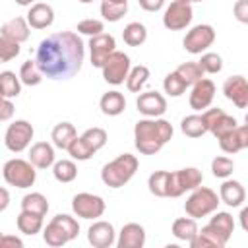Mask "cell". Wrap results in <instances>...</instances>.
Listing matches in <instances>:
<instances>
[{
    "instance_id": "8",
    "label": "cell",
    "mask_w": 248,
    "mask_h": 248,
    "mask_svg": "<svg viewBox=\"0 0 248 248\" xmlns=\"http://www.w3.org/2000/svg\"><path fill=\"white\" fill-rule=\"evenodd\" d=\"M132 64H130V56L122 50H114L107 56V60L101 66L103 72V79L110 85H122L126 81V76L130 72Z\"/></svg>"
},
{
    "instance_id": "18",
    "label": "cell",
    "mask_w": 248,
    "mask_h": 248,
    "mask_svg": "<svg viewBox=\"0 0 248 248\" xmlns=\"http://www.w3.org/2000/svg\"><path fill=\"white\" fill-rule=\"evenodd\" d=\"M223 95L236 107L246 108L248 107V83L244 76H231L223 83Z\"/></svg>"
},
{
    "instance_id": "10",
    "label": "cell",
    "mask_w": 248,
    "mask_h": 248,
    "mask_svg": "<svg viewBox=\"0 0 248 248\" xmlns=\"http://www.w3.org/2000/svg\"><path fill=\"white\" fill-rule=\"evenodd\" d=\"M33 126L31 122L27 120H14L6 134H4V145L12 151V153H21L25 151L29 145H31V140H33Z\"/></svg>"
},
{
    "instance_id": "3",
    "label": "cell",
    "mask_w": 248,
    "mask_h": 248,
    "mask_svg": "<svg viewBox=\"0 0 248 248\" xmlns=\"http://www.w3.org/2000/svg\"><path fill=\"white\" fill-rule=\"evenodd\" d=\"M138 167H140V163H138V157L136 155L122 153L116 159H112L107 165H103V169H101V180L108 188H114V190L116 188H122V186H126L134 178Z\"/></svg>"
},
{
    "instance_id": "15",
    "label": "cell",
    "mask_w": 248,
    "mask_h": 248,
    "mask_svg": "<svg viewBox=\"0 0 248 248\" xmlns=\"http://www.w3.org/2000/svg\"><path fill=\"white\" fill-rule=\"evenodd\" d=\"M87 46H89L91 64H93L95 68H101L103 62L107 60V56L116 50V41H114V37L108 35V33H99V35H95V37L89 39V45H87Z\"/></svg>"
},
{
    "instance_id": "19",
    "label": "cell",
    "mask_w": 248,
    "mask_h": 248,
    "mask_svg": "<svg viewBox=\"0 0 248 248\" xmlns=\"http://www.w3.org/2000/svg\"><path fill=\"white\" fill-rule=\"evenodd\" d=\"M87 242L93 248H110L116 242V232L112 223L108 221H95L87 229Z\"/></svg>"
},
{
    "instance_id": "55",
    "label": "cell",
    "mask_w": 248,
    "mask_h": 248,
    "mask_svg": "<svg viewBox=\"0 0 248 248\" xmlns=\"http://www.w3.org/2000/svg\"><path fill=\"white\" fill-rule=\"evenodd\" d=\"M78 2H81V4H91L93 0H78Z\"/></svg>"
},
{
    "instance_id": "4",
    "label": "cell",
    "mask_w": 248,
    "mask_h": 248,
    "mask_svg": "<svg viewBox=\"0 0 248 248\" xmlns=\"http://www.w3.org/2000/svg\"><path fill=\"white\" fill-rule=\"evenodd\" d=\"M78 234H79L78 219H74L72 215H66V213H58L46 223V227L43 231V240L52 248H60V246L68 244L70 240H74Z\"/></svg>"
},
{
    "instance_id": "1",
    "label": "cell",
    "mask_w": 248,
    "mask_h": 248,
    "mask_svg": "<svg viewBox=\"0 0 248 248\" xmlns=\"http://www.w3.org/2000/svg\"><path fill=\"white\" fill-rule=\"evenodd\" d=\"M85 45L74 31L52 33L43 39L35 52V64L48 79H68L81 70Z\"/></svg>"
},
{
    "instance_id": "17",
    "label": "cell",
    "mask_w": 248,
    "mask_h": 248,
    "mask_svg": "<svg viewBox=\"0 0 248 248\" xmlns=\"http://www.w3.org/2000/svg\"><path fill=\"white\" fill-rule=\"evenodd\" d=\"M136 107H138V112L143 114L145 118H157L165 114L167 99L159 91H145V93H140Z\"/></svg>"
},
{
    "instance_id": "54",
    "label": "cell",
    "mask_w": 248,
    "mask_h": 248,
    "mask_svg": "<svg viewBox=\"0 0 248 248\" xmlns=\"http://www.w3.org/2000/svg\"><path fill=\"white\" fill-rule=\"evenodd\" d=\"M108 2H116V4H128V0H108Z\"/></svg>"
},
{
    "instance_id": "31",
    "label": "cell",
    "mask_w": 248,
    "mask_h": 248,
    "mask_svg": "<svg viewBox=\"0 0 248 248\" xmlns=\"http://www.w3.org/2000/svg\"><path fill=\"white\" fill-rule=\"evenodd\" d=\"M21 209H23V211H29V213H35V215L45 217V215H46V211H48V200H46L41 192L25 194V196L21 198Z\"/></svg>"
},
{
    "instance_id": "52",
    "label": "cell",
    "mask_w": 248,
    "mask_h": 248,
    "mask_svg": "<svg viewBox=\"0 0 248 248\" xmlns=\"http://www.w3.org/2000/svg\"><path fill=\"white\" fill-rule=\"evenodd\" d=\"M246 217H248V207H242V211H240V227H242V231H248Z\"/></svg>"
},
{
    "instance_id": "44",
    "label": "cell",
    "mask_w": 248,
    "mask_h": 248,
    "mask_svg": "<svg viewBox=\"0 0 248 248\" xmlns=\"http://www.w3.org/2000/svg\"><path fill=\"white\" fill-rule=\"evenodd\" d=\"M232 170H234V163L229 157L219 155L211 161V172H213L215 178H229L232 174Z\"/></svg>"
},
{
    "instance_id": "24",
    "label": "cell",
    "mask_w": 248,
    "mask_h": 248,
    "mask_svg": "<svg viewBox=\"0 0 248 248\" xmlns=\"http://www.w3.org/2000/svg\"><path fill=\"white\" fill-rule=\"evenodd\" d=\"M54 159H56L54 147H52L50 143H46V141H37V143L31 145V149H29V159H27V161H29L35 169H48V167L54 165Z\"/></svg>"
},
{
    "instance_id": "11",
    "label": "cell",
    "mask_w": 248,
    "mask_h": 248,
    "mask_svg": "<svg viewBox=\"0 0 248 248\" xmlns=\"http://www.w3.org/2000/svg\"><path fill=\"white\" fill-rule=\"evenodd\" d=\"M215 43V29L207 23H200L194 25L182 39V46L184 50H188L190 54H202L205 52L211 45Z\"/></svg>"
},
{
    "instance_id": "7",
    "label": "cell",
    "mask_w": 248,
    "mask_h": 248,
    "mask_svg": "<svg viewBox=\"0 0 248 248\" xmlns=\"http://www.w3.org/2000/svg\"><path fill=\"white\" fill-rule=\"evenodd\" d=\"M2 176L10 186L31 188L37 180V170L29 161L16 157V159L6 161V165L2 167Z\"/></svg>"
},
{
    "instance_id": "9",
    "label": "cell",
    "mask_w": 248,
    "mask_h": 248,
    "mask_svg": "<svg viewBox=\"0 0 248 248\" xmlns=\"http://www.w3.org/2000/svg\"><path fill=\"white\" fill-rule=\"evenodd\" d=\"M203 182V174L196 167H186L170 172L169 178V198H180L184 192H192Z\"/></svg>"
},
{
    "instance_id": "34",
    "label": "cell",
    "mask_w": 248,
    "mask_h": 248,
    "mask_svg": "<svg viewBox=\"0 0 248 248\" xmlns=\"http://www.w3.org/2000/svg\"><path fill=\"white\" fill-rule=\"evenodd\" d=\"M180 132L188 138H202L207 128H205V122L202 118V114H188L180 120Z\"/></svg>"
},
{
    "instance_id": "2",
    "label": "cell",
    "mask_w": 248,
    "mask_h": 248,
    "mask_svg": "<svg viewBox=\"0 0 248 248\" xmlns=\"http://www.w3.org/2000/svg\"><path fill=\"white\" fill-rule=\"evenodd\" d=\"M172 124L165 118H141L134 126V145L141 155L159 153L172 140Z\"/></svg>"
},
{
    "instance_id": "49",
    "label": "cell",
    "mask_w": 248,
    "mask_h": 248,
    "mask_svg": "<svg viewBox=\"0 0 248 248\" xmlns=\"http://www.w3.org/2000/svg\"><path fill=\"white\" fill-rule=\"evenodd\" d=\"M0 248H23V240L14 236V234H4L2 242H0Z\"/></svg>"
},
{
    "instance_id": "43",
    "label": "cell",
    "mask_w": 248,
    "mask_h": 248,
    "mask_svg": "<svg viewBox=\"0 0 248 248\" xmlns=\"http://www.w3.org/2000/svg\"><path fill=\"white\" fill-rule=\"evenodd\" d=\"M200 68L203 70V74H219L223 70V58L217 52H202L200 58Z\"/></svg>"
},
{
    "instance_id": "29",
    "label": "cell",
    "mask_w": 248,
    "mask_h": 248,
    "mask_svg": "<svg viewBox=\"0 0 248 248\" xmlns=\"http://www.w3.org/2000/svg\"><path fill=\"white\" fill-rule=\"evenodd\" d=\"M198 232V223L192 217H178L172 221V236L182 242H192V238Z\"/></svg>"
},
{
    "instance_id": "12",
    "label": "cell",
    "mask_w": 248,
    "mask_h": 248,
    "mask_svg": "<svg viewBox=\"0 0 248 248\" xmlns=\"http://www.w3.org/2000/svg\"><path fill=\"white\" fill-rule=\"evenodd\" d=\"M105 209H107V203L97 194L79 192L72 198V211L79 219H97L105 213Z\"/></svg>"
},
{
    "instance_id": "26",
    "label": "cell",
    "mask_w": 248,
    "mask_h": 248,
    "mask_svg": "<svg viewBox=\"0 0 248 248\" xmlns=\"http://www.w3.org/2000/svg\"><path fill=\"white\" fill-rule=\"evenodd\" d=\"M219 200L229 207H240L246 200V190L238 180H225L219 188Z\"/></svg>"
},
{
    "instance_id": "46",
    "label": "cell",
    "mask_w": 248,
    "mask_h": 248,
    "mask_svg": "<svg viewBox=\"0 0 248 248\" xmlns=\"http://www.w3.org/2000/svg\"><path fill=\"white\" fill-rule=\"evenodd\" d=\"M78 33L87 35V37H95V35H99V33H105V23H103L101 19H93V17L81 19V21L78 23Z\"/></svg>"
},
{
    "instance_id": "33",
    "label": "cell",
    "mask_w": 248,
    "mask_h": 248,
    "mask_svg": "<svg viewBox=\"0 0 248 248\" xmlns=\"http://www.w3.org/2000/svg\"><path fill=\"white\" fill-rule=\"evenodd\" d=\"M169 178L170 172L169 170H155L149 174L147 178V188L153 196L157 198H169Z\"/></svg>"
},
{
    "instance_id": "28",
    "label": "cell",
    "mask_w": 248,
    "mask_h": 248,
    "mask_svg": "<svg viewBox=\"0 0 248 248\" xmlns=\"http://www.w3.org/2000/svg\"><path fill=\"white\" fill-rule=\"evenodd\" d=\"M76 136H78V132H76L74 124H70V122H58L50 132L52 145L58 149H68V145L74 141Z\"/></svg>"
},
{
    "instance_id": "14",
    "label": "cell",
    "mask_w": 248,
    "mask_h": 248,
    "mask_svg": "<svg viewBox=\"0 0 248 248\" xmlns=\"http://www.w3.org/2000/svg\"><path fill=\"white\" fill-rule=\"evenodd\" d=\"M202 118L205 122L207 132H211L217 140L221 136H225L227 132H231L232 128H236V124H238L236 118L231 116V114H227L223 108H205L202 112Z\"/></svg>"
},
{
    "instance_id": "41",
    "label": "cell",
    "mask_w": 248,
    "mask_h": 248,
    "mask_svg": "<svg viewBox=\"0 0 248 248\" xmlns=\"http://www.w3.org/2000/svg\"><path fill=\"white\" fill-rule=\"evenodd\" d=\"M174 72L186 81V85H194L196 81H200L203 78V70L200 68L198 62H182Z\"/></svg>"
},
{
    "instance_id": "42",
    "label": "cell",
    "mask_w": 248,
    "mask_h": 248,
    "mask_svg": "<svg viewBox=\"0 0 248 248\" xmlns=\"http://www.w3.org/2000/svg\"><path fill=\"white\" fill-rule=\"evenodd\" d=\"M186 81L176 74V72H170V74H167L165 76V79H163V89H165V93L169 95V97H180L184 91H186Z\"/></svg>"
},
{
    "instance_id": "47",
    "label": "cell",
    "mask_w": 248,
    "mask_h": 248,
    "mask_svg": "<svg viewBox=\"0 0 248 248\" xmlns=\"http://www.w3.org/2000/svg\"><path fill=\"white\" fill-rule=\"evenodd\" d=\"M14 103H12V99H6L4 95H2V91H0V122H6V120H10L12 116H14Z\"/></svg>"
},
{
    "instance_id": "20",
    "label": "cell",
    "mask_w": 248,
    "mask_h": 248,
    "mask_svg": "<svg viewBox=\"0 0 248 248\" xmlns=\"http://www.w3.org/2000/svg\"><path fill=\"white\" fill-rule=\"evenodd\" d=\"M219 147L231 155L246 149L248 147V126L236 124V128H232L231 132H227L225 136L219 138Z\"/></svg>"
},
{
    "instance_id": "53",
    "label": "cell",
    "mask_w": 248,
    "mask_h": 248,
    "mask_svg": "<svg viewBox=\"0 0 248 248\" xmlns=\"http://www.w3.org/2000/svg\"><path fill=\"white\" fill-rule=\"evenodd\" d=\"M16 4L17 6H31V4H35V0H16Z\"/></svg>"
},
{
    "instance_id": "37",
    "label": "cell",
    "mask_w": 248,
    "mask_h": 248,
    "mask_svg": "<svg viewBox=\"0 0 248 248\" xmlns=\"http://www.w3.org/2000/svg\"><path fill=\"white\" fill-rule=\"evenodd\" d=\"M147 78H149V68H147V66L140 64V66L130 68V72H128V76H126V87H128V91L140 93L141 87L145 85Z\"/></svg>"
},
{
    "instance_id": "48",
    "label": "cell",
    "mask_w": 248,
    "mask_h": 248,
    "mask_svg": "<svg viewBox=\"0 0 248 248\" xmlns=\"http://www.w3.org/2000/svg\"><path fill=\"white\" fill-rule=\"evenodd\" d=\"M232 12L240 23H248V0H236L232 6Z\"/></svg>"
},
{
    "instance_id": "32",
    "label": "cell",
    "mask_w": 248,
    "mask_h": 248,
    "mask_svg": "<svg viewBox=\"0 0 248 248\" xmlns=\"http://www.w3.org/2000/svg\"><path fill=\"white\" fill-rule=\"evenodd\" d=\"M122 39L128 46H141L147 41V29L140 21H132L122 29Z\"/></svg>"
},
{
    "instance_id": "56",
    "label": "cell",
    "mask_w": 248,
    "mask_h": 248,
    "mask_svg": "<svg viewBox=\"0 0 248 248\" xmlns=\"http://www.w3.org/2000/svg\"><path fill=\"white\" fill-rule=\"evenodd\" d=\"M184 2H188V4H194V2H203V0H184Z\"/></svg>"
},
{
    "instance_id": "22",
    "label": "cell",
    "mask_w": 248,
    "mask_h": 248,
    "mask_svg": "<svg viewBox=\"0 0 248 248\" xmlns=\"http://www.w3.org/2000/svg\"><path fill=\"white\" fill-rule=\"evenodd\" d=\"M227 242H229V238L223 236L217 229H213L207 223L205 227H202V231L198 229V232L192 238L190 246L192 248H223V246H227Z\"/></svg>"
},
{
    "instance_id": "50",
    "label": "cell",
    "mask_w": 248,
    "mask_h": 248,
    "mask_svg": "<svg viewBox=\"0 0 248 248\" xmlns=\"http://www.w3.org/2000/svg\"><path fill=\"white\" fill-rule=\"evenodd\" d=\"M138 2L145 12H159L165 6V0H138Z\"/></svg>"
},
{
    "instance_id": "35",
    "label": "cell",
    "mask_w": 248,
    "mask_h": 248,
    "mask_svg": "<svg viewBox=\"0 0 248 248\" xmlns=\"http://www.w3.org/2000/svg\"><path fill=\"white\" fill-rule=\"evenodd\" d=\"M52 174L58 182L62 184H68V182H74L76 176H78V167L74 161L70 159H60V161H54L52 165Z\"/></svg>"
},
{
    "instance_id": "39",
    "label": "cell",
    "mask_w": 248,
    "mask_h": 248,
    "mask_svg": "<svg viewBox=\"0 0 248 248\" xmlns=\"http://www.w3.org/2000/svg\"><path fill=\"white\" fill-rule=\"evenodd\" d=\"M19 81L23 85H29V87L31 85H39L43 81V74L37 68L35 60H25L21 64V68H19Z\"/></svg>"
},
{
    "instance_id": "16",
    "label": "cell",
    "mask_w": 248,
    "mask_h": 248,
    "mask_svg": "<svg viewBox=\"0 0 248 248\" xmlns=\"http://www.w3.org/2000/svg\"><path fill=\"white\" fill-rule=\"evenodd\" d=\"M213 99H215V83L207 78H202L192 85L188 103H190V108L194 110H205L211 107Z\"/></svg>"
},
{
    "instance_id": "40",
    "label": "cell",
    "mask_w": 248,
    "mask_h": 248,
    "mask_svg": "<svg viewBox=\"0 0 248 248\" xmlns=\"http://www.w3.org/2000/svg\"><path fill=\"white\" fill-rule=\"evenodd\" d=\"M128 14V4H116V2H108L103 0L101 2V16L105 21H120L124 16Z\"/></svg>"
},
{
    "instance_id": "38",
    "label": "cell",
    "mask_w": 248,
    "mask_h": 248,
    "mask_svg": "<svg viewBox=\"0 0 248 248\" xmlns=\"http://www.w3.org/2000/svg\"><path fill=\"white\" fill-rule=\"evenodd\" d=\"M215 213V211H213ZM209 225L213 227V229H217L223 236H227V238H231L232 236V232H234V219H232V215L231 213H227V211H217L211 219H209Z\"/></svg>"
},
{
    "instance_id": "45",
    "label": "cell",
    "mask_w": 248,
    "mask_h": 248,
    "mask_svg": "<svg viewBox=\"0 0 248 248\" xmlns=\"http://www.w3.org/2000/svg\"><path fill=\"white\" fill-rule=\"evenodd\" d=\"M19 43L0 35V62H10L19 54Z\"/></svg>"
},
{
    "instance_id": "5",
    "label": "cell",
    "mask_w": 248,
    "mask_h": 248,
    "mask_svg": "<svg viewBox=\"0 0 248 248\" xmlns=\"http://www.w3.org/2000/svg\"><path fill=\"white\" fill-rule=\"evenodd\" d=\"M107 140H108L107 132H105L103 128H99V126H93V128H87L81 136H76L74 141L68 145L66 151H68L70 157L76 159V161H87V159H91L101 147H105Z\"/></svg>"
},
{
    "instance_id": "51",
    "label": "cell",
    "mask_w": 248,
    "mask_h": 248,
    "mask_svg": "<svg viewBox=\"0 0 248 248\" xmlns=\"http://www.w3.org/2000/svg\"><path fill=\"white\" fill-rule=\"evenodd\" d=\"M8 205H10V192H8V188L0 186V213L6 211Z\"/></svg>"
},
{
    "instance_id": "21",
    "label": "cell",
    "mask_w": 248,
    "mask_h": 248,
    "mask_svg": "<svg viewBox=\"0 0 248 248\" xmlns=\"http://www.w3.org/2000/svg\"><path fill=\"white\" fill-rule=\"evenodd\" d=\"M145 244V229L140 223H126L116 238L118 248H141Z\"/></svg>"
},
{
    "instance_id": "27",
    "label": "cell",
    "mask_w": 248,
    "mask_h": 248,
    "mask_svg": "<svg viewBox=\"0 0 248 248\" xmlns=\"http://www.w3.org/2000/svg\"><path fill=\"white\" fill-rule=\"evenodd\" d=\"M99 107H101V112L107 114V116H118L126 110V99L120 91L112 89V91H107L101 101H99Z\"/></svg>"
},
{
    "instance_id": "57",
    "label": "cell",
    "mask_w": 248,
    "mask_h": 248,
    "mask_svg": "<svg viewBox=\"0 0 248 248\" xmlns=\"http://www.w3.org/2000/svg\"><path fill=\"white\" fill-rule=\"evenodd\" d=\"M2 236H4V234H2V232H0V242H2Z\"/></svg>"
},
{
    "instance_id": "30",
    "label": "cell",
    "mask_w": 248,
    "mask_h": 248,
    "mask_svg": "<svg viewBox=\"0 0 248 248\" xmlns=\"http://www.w3.org/2000/svg\"><path fill=\"white\" fill-rule=\"evenodd\" d=\"M16 225H17L19 232H23V234H27V236H33V234H37V232L43 231V217L21 209V213H19L17 219H16Z\"/></svg>"
},
{
    "instance_id": "25",
    "label": "cell",
    "mask_w": 248,
    "mask_h": 248,
    "mask_svg": "<svg viewBox=\"0 0 248 248\" xmlns=\"http://www.w3.org/2000/svg\"><path fill=\"white\" fill-rule=\"evenodd\" d=\"M0 35L2 37H8V39H12V41H16V43H25L27 39H29V35H31V27H29V23H27V19L25 17H12V19H8L2 27H0Z\"/></svg>"
},
{
    "instance_id": "36",
    "label": "cell",
    "mask_w": 248,
    "mask_h": 248,
    "mask_svg": "<svg viewBox=\"0 0 248 248\" xmlns=\"http://www.w3.org/2000/svg\"><path fill=\"white\" fill-rule=\"evenodd\" d=\"M0 91L6 99H14L21 93V81L19 76H16V72L4 70L0 72Z\"/></svg>"
},
{
    "instance_id": "23",
    "label": "cell",
    "mask_w": 248,
    "mask_h": 248,
    "mask_svg": "<svg viewBox=\"0 0 248 248\" xmlns=\"http://www.w3.org/2000/svg\"><path fill=\"white\" fill-rule=\"evenodd\" d=\"M25 19H27L29 27H33V29H46L54 21V10H52V6L45 4V2H35L29 6Z\"/></svg>"
},
{
    "instance_id": "6",
    "label": "cell",
    "mask_w": 248,
    "mask_h": 248,
    "mask_svg": "<svg viewBox=\"0 0 248 248\" xmlns=\"http://www.w3.org/2000/svg\"><path fill=\"white\" fill-rule=\"evenodd\" d=\"M221 203L217 192H213L211 188L207 186H198L192 190V194L186 198L184 202V211L188 217L192 219H202V217H207L211 215L213 211H217V205Z\"/></svg>"
},
{
    "instance_id": "13",
    "label": "cell",
    "mask_w": 248,
    "mask_h": 248,
    "mask_svg": "<svg viewBox=\"0 0 248 248\" xmlns=\"http://www.w3.org/2000/svg\"><path fill=\"white\" fill-rule=\"evenodd\" d=\"M192 17H194L192 4H188L184 0H174L167 6V10L163 14V25L169 31H180L190 25Z\"/></svg>"
}]
</instances>
